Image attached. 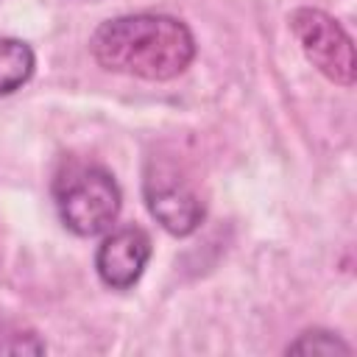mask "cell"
Wrapping results in <instances>:
<instances>
[{
	"instance_id": "8992f818",
	"label": "cell",
	"mask_w": 357,
	"mask_h": 357,
	"mask_svg": "<svg viewBox=\"0 0 357 357\" xmlns=\"http://www.w3.org/2000/svg\"><path fill=\"white\" fill-rule=\"evenodd\" d=\"M36 56L22 39L0 36V95L17 92L33 75Z\"/></svg>"
},
{
	"instance_id": "6da1fadb",
	"label": "cell",
	"mask_w": 357,
	"mask_h": 357,
	"mask_svg": "<svg viewBox=\"0 0 357 357\" xmlns=\"http://www.w3.org/2000/svg\"><path fill=\"white\" fill-rule=\"evenodd\" d=\"M92 56L109 73L170 81L195 59L192 31L170 14H126L92 33Z\"/></svg>"
},
{
	"instance_id": "5b68a950",
	"label": "cell",
	"mask_w": 357,
	"mask_h": 357,
	"mask_svg": "<svg viewBox=\"0 0 357 357\" xmlns=\"http://www.w3.org/2000/svg\"><path fill=\"white\" fill-rule=\"evenodd\" d=\"M151 259V237L139 226H123L103 237L95 254L98 276L112 290H128L139 282Z\"/></svg>"
},
{
	"instance_id": "3957f363",
	"label": "cell",
	"mask_w": 357,
	"mask_h": 357,
	"mask_svg": "<svg viewBox=\"0 0 357 357\" xmlns=\"http://www.w3.org/2000/svg\"><path fill=\"white\" fill-rule=\"evenodd\" d=\"M290 31L321 75L340 86L354 84V45L335 17L321 8H296L290 14Z\"/></svg>"
},
{
	"instance_id": "ba28073f",
	"label": "cell",
	"mask_w": 357,
	"mask_h": 357,
	"mask_svg": "<svg viewBox=\"0 0 357 357\" xmlns=\"http://www.w3.org/2000/svg\"><path fill=\"white\" fill-rule=\"evenodd\" d=\"M287 354H351V346L340 340L335 332L310 329V332H301L287 346Z\"/></svg>"
},
{
	"instance_id": "277c9868",
	"label": "cell",
	"mask_w": 357,
	"mask_h": 357,
	"mask_svg": "<svg viewBox=\"0 0 357 357\" xmlns=\"http://www.w3.org/2000/svg\"><path fill=\"white\" fill-rule=\"evenodd\" d=\"M145 204L148 212L156 218V223L176 234V237H187L192 234L201 220H204V204L195 195V190L176 176V170L170 167H151L145 173Z\"/></svg>"
},
{
	"instance_id": "52a82bcc",
	"label": "cell",
	"mask_w": 357,
	"mask_h": 357,
	"mask_svg": "<svg viewBox=\"0 0 357 357\" xmlns=\"http://www.w3.org/2000/svg\"><path fill=\"white\" fill-rule=\"evenodd\" d=\"M42 351L45 343L36 337L33 329L0 312V354H42Z\"/></svg>"
},
{
	"instance_id": "7a4b0ae2",
	"label": "cell",
	"mask_w": 357,
	"mask_h": 357,
	"mask_svg": "<svg viewBox=\"0 0 357 357\" xmlns=\"http://www.w3.org/2000/svg\"><path fill=\"white\" fill-rule=\"evenodd\" d=\"M53 201L61 223L78 237L106 231L120 215V187L109 170L86 162H67L53 181Z\"/></svg>"
}]
</instances>
